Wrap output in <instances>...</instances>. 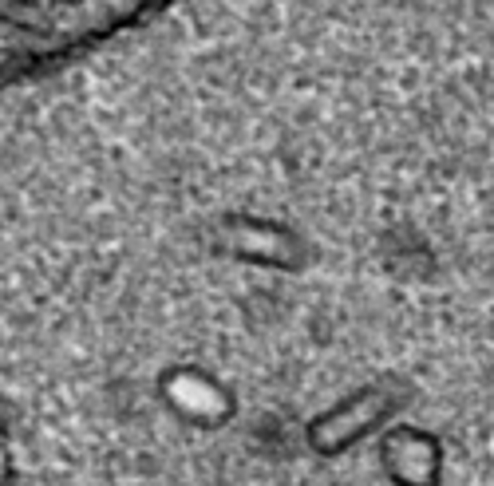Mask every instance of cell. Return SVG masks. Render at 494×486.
I'll return each mask as SVG.
<instances>
[{
	"mask_svg": "<svg viewBox=\"0 0 494 486\" xmlns=\"http://www.w3.org/2000/svg\"><path fill=\"white\" fill-rule=\"evenodd\" d=\"M175 0H0V87L48 71Z\"/></svg>",
	"mask_w": 494,
	"mask_h": 486,
	"instance_id": "1",
	"label": "cell"
}]
</instances>
